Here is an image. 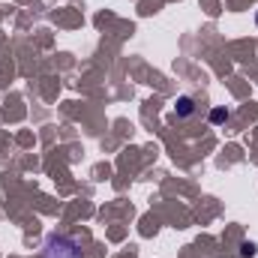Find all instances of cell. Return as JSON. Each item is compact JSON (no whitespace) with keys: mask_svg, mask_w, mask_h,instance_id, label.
I'll return each mask as SVG.
<instances>
[{"mask_svg":"<svg viewBox=\"0 0 258 258\" xmlns=\"http://www.w3.org/2000/svg\"><path fill=\"white\" fill-rule=\"evenodd\" d=\"M42 258H81V249H78V243H75V240L60 237V234H51V237L45 240Z\"/></svg>","mask_w":258,"mask_h":258,"instance_id":"1","label":"cell"},{"mask_svg":"<svg viewBox=\"0 0 258 258\" xmlns=\"http://www.w3.org/2000/svg\"><path fill=\"white\" fill-rule=\"evenodd\" d=\"M174 111H177V117H189V114L195 111V102L189 99V96H180L177 105H174Z\"/></svg>","mask_w":258,"mask_h":258,"instance_id":"2","label":"cell"},{"mask_svg":"<svg viewBox=\"0 0 258 258\" xmlns=\"http://www.w3.org/2000/svg\"><path fill=\"white\" fill-rule=\"evenodd\" d=\"M228 120V111L225 108H213L210 111V123H225Z\"/></svg>","mask_w":258,"mask_h":258,"instance_id":"3","label":"cell"},{"mask_svg":"<svg viewBox=\"0 0 258 258\" xmlns=\"http://www.w3.org/2000/svg\"><path fill=\"white\" fill-rule=\"evenodd\" d=\"M243 255H246V258L255 255V243H243Z\"/></svg>","mask_w":258,"mask_h":258,"instance_id":"4","label":"cell"},{"mask_svg":"<svg viewBox=\"0 0 258 258\" xmlns=\"http://www.w3.org/2000/svg\"><path fill=\"white\" fill-rule=\"evenodd\" d=\"M255 24H258V15H255Z\"/></svg>","mask_w":258,"mask_h":258,"instance_id":"5","label":"cell"}]
</instances>
